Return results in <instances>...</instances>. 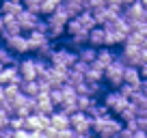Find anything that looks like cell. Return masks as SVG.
<instances>
[{"label":"cell","instance_id":"6da1fadb","mask_svg":"<svg viewBox=\"0 0 147 138\" xmlns=\"http://www.w3.org/2000/svg\"><path fill=\"white\" fill-rule=\"evenodd\" d=\"M123 69H125V65L115 56V60H113L108 67H104V80L113 88H119L121 84H123Z\"/></svg>","mask_w":147,"mask_h":138},{"label":"cell","instance_id":"7a4b0ae2","mask_svg":"<svg viewBox=\"0 0 147 138\" xmlns=\"http://www.w3.org/2000/svg\"><path fill=\"white\" fill-rule=\"evenodd\" d=\"M76 60H78V56H76V50H71V48H54V52L50 56V65H54V67L69 69Z\"/></svg>","mask_w":147,"mask_h":138},{"label":"cell","instance_id":"3957f363","mask_svg":"<svg viewBox=\"0 0 147 138\" xmlns=\"http://www.w3.org/2000/svg\"><path fill=\"white\" fill-rule=\"evenodd\" d=\"M128 101L130 99H128V97H123L119 91H110V93H106V95H104V101H102V104L108 108L110 115H119V112L128 106Z\"/></svg>","mask_w":147,"mask_h":138},{"label":"cell","instance_id":"277c9868","mask_svg":"<svg viewBox=\"0 0 147 138\" xmlns=\"http://www.w3.org/2000/svg\"><path fill=\"white\" fill-rule=\"evenodd\" d=\"M69 129L74 134H91V117L87 112H74V115H69Z\"/></svg>","mask_w":147,"mask_h":138},{"label":"cell","instance_id":"5b68a950","mask_svg":"<svg viewBox=\"0 0 147 138\" xmlns=\"http://www.w3.org/2000/svg\"><path fill=\"white\" fill-rule=\"evenodd\" d=\"M46 127H50V117L30 112L28 117H24V129L26 132H43Z\"/></svg>","mask_w":147,"mask_h":138},{"label":"cell","instance_id":"8992f818","mask_svg":"<svg viewBox=\"0 0 147 138\" xmlns=\"http://www.w3.org/2000/svg\"><path fill=\"white\" fill-rule=\"evenodd\" d=\"M121 13H123V17L130 19V22H134V19H143V22H145V5H143L141 0H132L130 5L123 7Z\"/></svg>","mask_w":147,"mask_h":138},{"label":"cell","instance_id":"52a82bcc","mask_svg":"<svg viewBox=\"0 0 147 138\" xmlns=\"http://www.w3.org/2000/svg\"><path fill=\"white\" fill-rule=\"evenodd\" d=\"M54 110H56V106L52 104V99H50V95H48V93H39V95L35 97V112H37V115L50 117Z\"/></svg>","mask_w":147,"mask_h":138},{"label":"cell","instance_id":"ba28073f","mask_svg":"<svg viewBox=\"0 0 147 138\" xmlns=\"http://www.w3.org/2000/svg\"><path fill=\"white\" fill-rule=\"evenodd\" d=\"M5 43H7V48H9L13 54H26V52H28V39H26V35L9 37V39H5Z\"/></svg>","mask_w":147,"mask_h":138},{"label":"cell","instance_id":"9c48e42d","mask_svg":"<svg viewBox=\"0 0 147 138\" xmlns=\"http://www.w3.org/2000/svg\"><path fill=\"white\" fill-rule=\"evenodd\" d=\"M18 74H20V80H37L35 60H32V58L18 60Z\"/></svg>","mask_w":147,"mask_h":138},{"label":"cell","instance_id":"30bf717a","mask_svg":"<svg viewBox=\"0 0 147 138\" xmlns=\"http://www.w3.org/2000/svg\"><path fill=\"white\" fill-rule=\"evenodd\" d=\"M37 19H39V15L30 13V11H26V9H22V11H20V13H18V17H15V22L20 24V28H22V32H24V30H28V32H30L32 28H35Z\"/></svg>","mask_w":147,"mask_h":138},{"label":"cell","instance_id":"8fae6325","mask_svg":"<svg viewBox=\"0 0 147 138\" xmlns=\"http://www.w3.org/2000/svg\"><path fill=\"white\" fill-rule=\"evenodd\" d=\"M0 84H20V74H18V65H7L0 69Z\"/></svg>","mask_w":147,"mask_h":138},{"label":"cell","instance_id":"7c38bea8","mask_svg":"<svg viewBox=\"0 0 147 138\" xmlns=\"http://www.w3.org/2000/svg\"><path fill=\"white\" fill-rule=\"evenodd\" d=\"M26 39H28V52H37L43 43L50 41V39H48L43 32H39V30H30V32L26 35Z\"/></svg>","mask_w":147,"mask_h":138},{"label":"cell","instance_id":"4fadbf2b","mask_svg":"<svg viewBox=\"0 0 147 138\" xmlns=\"http://www.w3.org/2000/svg\"><path fill=\"white\" fill-rule=\"evenodd\" d=\"M102 80H104V67L93 60L89 69L84 71V82H102Z\"/></svg>","mask_w":147,"mask_h":138},{"label":"cell","instance_id":"5bb4252c","mask_svg":"<svg viewBox=\"0 0 147 138\" xmlns=\"http://www.w3.org/2000/svg\"><path fill=\"white\" fill-rule=\"evenodd\" d=\"M50 127H54L56 132L67 129L69 127V115H65V112H61V110H54L50 115Z\"/></svg>","mask_w":147,"mask_h":138},{"label":"cell","instance_id":"9a60e30c","mask_svg":"<svg viewBox=\"0 0 147 138\" xmlns=\"http://www.w3.org/2000/svg\"><path fill=\"white\" fill-rule=\"evenodd\" d=\"M89 46H93V48H102V46H106V32H104V28L102 26H95V28H91L89 30Z\"/></svg>","mask_w":147,"mask_h":138},{"label":"cell","instance_id":"2e32d148","mask_svg":"<svg viewBox=\"0 0 147 138\" xmlns=\"http://www.w3.org/2000/svg\"><path fill=\"white\" fill-rule=\"evenodd\" d=\"M24 9L22 2H13V0H2L0 2V15H11V17H18V13Z\"/></svg>","mask_w":147,"mask_h":138},{"label":"cell","instance_id":"e0dca14e","mask_svg":"<svg viewBox=\"0 0 147 138\" xmlns=\"http://www.w3.org/2000/svg\"><path fill=\"white\" fill-rule=\"evenodd\" d=\"M76 56H78V60L91 65L93 60H95V56H97V48H93V46H89V43H87V46H82V48L76 50Z\"/></svg>","mask_w":147,"mask_h":138},{"label":"cell","instance_id":"ac0fdd59","mask_svg":"<svg viewBox=\"0 0 147 138\" xmlns=\"http://www.w3.org/2000/svg\"><path fill=\"white\" fill-rule=\"evenodd\" d=\"M115 52L110 50L108 46H102V48H97V56H95V63H100L102 67H108L113 60H115Z\"/></svg>","mask_w":147,"mask_h":138},{"label":"cell","instance_id":"d6986e66","mask_svg":"<svg viewBox=\"0 0 147 138\" xmlns=\"http://www.w3.org/2000/svg\"><path fill=\"white\" fill-rule=\"evenodd\" d=\"M20 91H22L26 97H37L39 93H41L37 80H20Z\"/></svg>","mask_w":147,"mask_h":138},{"label":"cell","instance_id":"ffe728a7","mask_svg":"<svg viewBox=\"0 0 147 138\" xmlns=\"http://www.w3.org/2000/svg\"><path fill=\"white\" fill-rule=\"evenodd\" d=\"M130 104L136 108V115H138V112H143L147 108V95L141 93V91H134L132 95H130Z\"/></svg>","mask_w":147,"mask_h":138},{"label":"cell","instance_id":"44dd1931","mask_svg":"<svg viewBox=\"0 0 147 138\" xmlns=\"http://www.w3.org/2000/svg\"><path fill=\"white\" fill-rule=\"evenodd\" d=\"M76 19H78V24L82 28H87V30H91V28H95L97 24H95V19H93V13L91 11H87V9H82L78 15H76Z\"/></svg>","mask_w":147,"mask_h":138},{"label":"cell","instance_id":"7402d4cb","mask_svg":"<svg viewBox=\"0 0 147 138\" xmlns=\"http://www.w3.org/2000/svg\"><path fill=\"white\" fill-rule=\"evenodd\" d=\"M95 97L91 95H76V108H78V112H89V108L95 104Z\"/></svg>","mask_w":147,"mask_h":138},{"label":"cell","instance_id":"603a6c76","mask_svg":"<svg viewBox=\"0 0 147 138\" xmlns=\"http://www.w3.org/2000/svg\"><path fill=\"white\" fill-rule=\"evenodd\" d=\"M0 65H18V58H15V54L9 50L7 46H0Z\"/></svg>","mask_w":147,"mask_h":138},{"label":"cell","instance_id":"cb8c5ba5","mask_svg":"<svg viewBox=\"0 0 147 138\" xmlns=\"http://www.w3.org/2000/svg\"><path fill=\"white\" fill-rule=\"evenodd\" d=\"M134 119H136V108H134L132 104L128 101V106H125L123 110L119 112V121L125 125V123H130V121H134Z\"/></svg>","mask_w":147,"mask_h":138},{"label":"cell","instance_id":"d4e9b609","mask_svg":"<svg viewBox=\"0 0 147 138\" xmlns=\"http://www.w3.org/2000/svg\"><path fill=\"white\" fill-rule=\"evenodd\" d=\"M61 5H63V0H41V15H50Z\"/></svg>","mask_w":147,"mask_h":138},{"label":"cell","instance_id":"484cf974","mask_svg":"<svg viewBox=\"0 0 147 138\" xmlns=\"http://www.w3.org/2000/svg\"><path fill=\"white\" fill-rule=\"evenodd\" d=\"M22 5L26 11H30L35 15H41V0H22Z\"/></svg>","mask_w":147,"mask_h":138},{"label":"cell","instance_id":"4316f807","mask_svg":"<svg viewBox=\"0 0 147 138\" xmlns=\"http://www.w3.org/2000/svg\"><path fill=\"white\" fill-rule=\"evenodd\" d=\"M61 112H65V115H74V112H78V108H76V97L74 99H63V104L59 106Z\"/></svg>","mask_w":147,"mask_h":138},{"label":"cell","instance_id":"83f0119b","mask_svg":"<svg viewBox=\"0 0 147 138\" xmlns=\"http://www.w3.org/2000/svg\"><path fill=\"white\" fill-rule=\"evenodd\" d=\"M18 93H20V84H5V86H2V95H5V99H13Z\"/></svg>","mask_w":147,"mask_h":138},{"label":"cell","instance_id":"f1b7e54d","mask_svg":"<svg viewBox=\"0 0 147 138\" xmlns=\"http://www.w3.org/2000/svg\"><path fill=\"white\" fill-rule=\"evenodd\" d=\"M7 127L13 129V132H15V129H22V127H24V119H22V117H18V115L9 117V123H7Z\"/></svg>","mask_w":147,"mask_h":138},{"label":"cell","instance_id":"f546056e","mask_svg":"<svg viewBox=\"0 0 147 138\" xmlns=\"http://www.w3.org/2000/svg\"><path fill=\"white\" fill-rule=\"evenodd\" d=\"M48 95H50L52 104H54L56 108H59L61 104H63V93H61V86H59V88H50V93H48Z\"/></svg>","mask_w":147,"mask_h":138},{"label":"cell","instance_id":"4dcf8cb0","mask_svg":"<svg viewBox=\"0 0 147 138\" xmlns=\"http://www.w3.org/2000/svg\"><path fill=\"white\" fill-rule=\"evenodd\" d=\"M61 93H63V99H74V97H76V88L69 82H65L63 86H61Z\"/></svg>","mask_w":147,"mask_h":138},{"label":"cell","instance_id":"1f68e13d","mask_svg":"<svg viewBox=\"0 0 147 138\" xmlns=\"http://www.w3.org/2000/svg\"><path fill=\"white\" fill-rule=\"evenodd\" d=\"M143 41H145V37H143V35H138V32H130L128 37H125V41H123V43H132V46H141Z\"/></svg>","mask_w":147,"mask_h":138},{"label":"cell","instance_id":"d6a6232c","mask_svg":"<svg viewBox=\"0 0 147 138\" xmlns=\"http://www.w3.org/2000/svg\"><path fill=\"white\" fill-rule=\"evenodd\" d=\"M128 138H147V129H141V127H136V129H130Z\"/></svg>","mask_w":147,"mask_h":138},{"label":"cell","instance_id":"836d02e7","mask_svg":"<svg viewBox=\"0 0 147 138\" xmlns=\"http://www.w3.org/2000/svg\"><path fill=\"white\" fill-rule=\"evenodd\" d=\"M117 91H119V93H121V95H123V97H128V99H130V95H132V93H134V88L130 86V84H125V82H123V84H121L119 88H117Z\"/></svg>","mask_w":147,"mask_h":138},{"label":"cell","instance_id":"e575fe53","mask_svg":"<svg viewBox=\"0 0 147 138\" xmlns=\"http://www.w3.org/2000/svg\"><path fill=\"white\" fill-rule=\"evenodd\" d=\"M71 69H76V71H82V74H84V71L89 69V65H87V63H82V60H76V63L71 65Z\"/></svg>","mask_w":147,"mask_h":138},{"label":"cell","instance_id":"d590c367","mask_svg":"<svg viewBox=\"0 0 147 138\" xmlns=\"http://www.w3.org/2000/svg\"><path fill=\"white\" fill-rule=\"evenodd\" d=\"M136 69H138V76H141V80H147V63H141Z\"/></svg>","mask_w":147,"mask_h":138},{"label":"cell","instance_id":"8d00e7d4","mask_svg":"<svg viewBox=\"0 0 147 138\" xmlns=\"http://www.w3.org/2000/svg\"><path fill=\"white\" fill-rule=\"evenodd\" d=\"M56 138H74V132H71V129H61V132L59 134H56Z\"/></svg>","mask_w":147,"mask_h":138},{"label":"cell","instance_id":"74e56055","mask_svg":"<svg viewBox=\"0 0 147 138\" xmlns=\"http://www.w3.org/2000/svg\"><path fill=\"white\" fill-rule=\"evenodd\" d=\"M0 138H13V129L2 127V129H0Z\"/></svg>","mask_w":147,"mask_h":138},{"label":"cell","instance_id":"f35d334b","mask_svg":"<svg viewBox=\"0 0 147 138\" xmlns=\"http://www.w3.org/2000/svg\"><path fill=\"white\" fill-rule=\"evenodd\" d=\"M13 138H28V132H26V129H15V132H13Z\"/></svg>","mask_w":147,"mask_h":138},{"label":"cell","instance_id":"ab89813d","mask_svg":"<svg viewBox=\"0 0 147 138\" xmlns=\"http://www.w3.org/2000/svg\"><path fill=\"white\" fill-rule=\"evenodd\" d=\"M74 138H93V134H74Z\"/></svg>","mask_w":147,"mask_h":138},{"label":"cell","instance_id":"60d3db41","mask_svg":"<svg viewBox=\"0 0 147 138\" xmlns=\"http://www.w3.org/2000/svg\"><path fill=\"white\" fill-rule=\"evenodd\" d=\"M2 28H5V19H2V15H0V32H2Z\"/></svg>","mask_w":147,"mask_h":138},{"label":"cell","instance_id":"b9f144b4","mask_svg":"<svg viewBox=\"0 0 147 138\" xmlns=\"http://www.w3.org/2000/svg\"><path fill=\"white\" fill-rule=\"evenodd\" d=\"M141 2H143V5H145V7H147V0H141Z\"/></svg>","mask_w":147,"mask_h":138},{"label":"cell","instance_id":"7bdbcfd3","mask_svg":"<svg viewBox=\"0 0 147 138\" xmlns=\"http://www.w3.org/2000/svg\"><path fill=\"white\" fill-rule=\"evenodd\" d=\"M13 2H22V0H13Z\"/></svg>","mask_w":147,"mask_h":138},{"label":"cell","instance_id":"ee69618b","mask_svg":"<svg viewBox=\"0 0 147 138\" xmlns=\"http://www.w3.org/2000/svg\"><path fill=\"white\" fill-rule=\"evenodd\" d=\"M0 46H2V37H0Z\"/></svg>","mask_w":147,"mask_h":138},{"label":"cell","instance_id":"f6af8a7d","mask_svg":"<svg viewBox=\"0 0 147 138\" xmlns=\"http://www.w3.org/2000/svg\"><path fill=\"white\" fill-rule=\"evenodd\" d=\"M117 138H119V136H117Z\"/></svg>","mask_w":147,"mask_h":138}]
</instances>
